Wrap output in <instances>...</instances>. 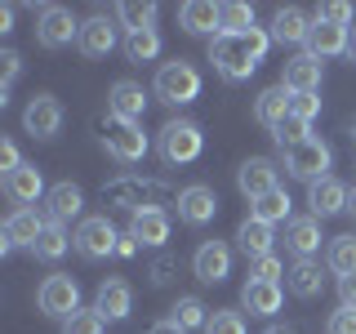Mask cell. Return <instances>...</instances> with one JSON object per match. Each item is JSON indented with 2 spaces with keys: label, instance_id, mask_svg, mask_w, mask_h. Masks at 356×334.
I'll list each match as a JSON object with an SVG mask.
<instances>
[{
  "label": "cell",
  "instance_id": "cell-1",
  "mask_svg": "<svg viewBox=\"0 0 356 334\" xmlns=\"http://www.w3.org/2000/svg\"><path fill=\"white\" fill-rule=\"evenodd\" d=\"M267 45H272V36H267L263 27L245 31V36H214L209 40V63H214V72L222 81L241 85V81H250V76L259 72Z\"/></svg>",
  "mask_w": 356,
  "mask_h": 334
},
{
  "label": "cell",
  "instance_id": "cell-2",
  "mask_svg": "<svg viewBox=\"0 0 356 334\" xmlns=\"http://www.w3.org/2000/svg\"><path fill=\"white\" fill-rule=\"evenodd\" d=\"M103 200L111 209H129L143 214V209H165V205H178V187H170L165 178H143V174H120L103 187Z\"/></svg>",
  "mask_w": 356,
  "mask_h": 334
},
{
  "label": "cell",
  "instance_id": "cell-3",
  "mask_svg": "<svg viewBox=\"0 0 356 334\" xmlns=\"http://www.w3.org/2000/svg\"><path fill=\"white\" fill-rule=\"evenodd\" d=\"M94 134H98V143L107 148V156H116L120 165L143 161V156H147V148H152L138 120H120V116H111V111L94 120Z\"/></svg>",
  "mask_w": 356,
  "mask_h": 334
},
{
  "label": "cell",
  "instance_id": "cell-4",
  "mask_svg": "<svg viewBox=\"0 0 356 334\" xmlns=\"http://www.w3.org/2000/svg\"><path fill=\"white\" fill-rule=\"evenodd\" d=\"M156 98L170 107H187L200 98V72L187 58H174V63H161L156 72Z\"/></svg>",
  "mask_w": 356,
  "mask_h": 334
},
{
  "label": "cell",
  "instance_id": "cell-5",
  "mask_svg": "<svg viewBox=\"0 0 356 334\" xmlns=\"http://www.w3.org/2000/svg\"><path fill=\"white\" fill-rule=\"evenodd\" d=\"M36 308L44 317H58V321H67L72 312H81V285H76V276H67V272L44 276L40 289H36Z\"/></svg>",
  "mask_w": 356,
  "mask_h": 334
},
{
  "label": "cell",
  "instance_id": "cell-6",
  "mask_svg": "<svg viewBox=\"0 0 356 334\" xmlns=\"http://www.w3.org/2000/svg\"><path fill=\"white\" fill-rule=\"evenodd\" d=\"M72 241H76V254H81V259L98 263V259H111V254H116L120 232L107 223V214H94V218H81V228L72 232Z\"/></svg>",
  "mask_w": 356,
  "mask_h": 334
},
{
  "label": "cell",
  "instance_id": "cell-7",
  "mask_svg": "<svg viewBox=\"0 0 356 334\" xmlns=\"http://www.w3.org/2000/svg\"><path fill=\"white\" fill-rule=\"evenodd\" d=\"M200 152H205V134H200V125H192V120H170V125L161 129L165 165H192Z\"/></svg>",
  "mask_w": 356,
  "mask_h": 334
},
{
  "label": "cell",
  "instance_id": "cell-8",
  "mask_svg": "<svg viewBox=\"0 0 356 334\" xmlns=\"http://www.w3.org/2000/svg\"><path fill=\"white\" fill-rule=\"evenodd\" d=\"M330 161H334V152L325 148L321 138H307V143H298V148H289L285 152V170L294 174V178H303V183H321V178H330Z\"/></svg>",
  "mask_w": 356,
  "mask_h": 334
},
{
  "label": "cell",
  "instance_id": "cell-9",
  "mask_svg": "<svg viewBox=\"0 0 356 334\" xmlns=\"http://www.w3.org/2000/svg\"><path fill=\"white\" fill-rule=\"evenodd\" d=\"M36 40L44 45V49H63V45L81 40V22L72 18V9L63 5H44L40 18H36Z\"/></svg>",
  "mask_w": 356,
  "mask_h": 334
},
{
  "label": "cell",
  "instance_id": "cell-10",
  "mask_svg": "<svg viewBox=\"0 0 356 334\" xmlns=\"http://www.w3.org/2000/svg\"><path fill=\"white\" fill-rule=\"evenodd\" d=\"M178 218L187 223V228H205V223H214L218 218V192L214 187H205V183H192V187H183L178 192Z\"/></svg>",
  "mask_w": 356,
  "mask_h": 334
},
{
  "label": "cell",
  "instance_id": "cell-11",
  "mask_svg": "<svg viewBox=\"0 0 356 334\" xmlns=\"http://www.w3.org/2000/svg\"><path fill=\"white\" fill-rule=\"evenodd\" d=\"M22 129L31 138H54L63 129V103L54 94H36L27 107H22Z\"/></svg>",
  "mask_w": 356,
  "mask_h": 334
},
{
  "label": "cell",
  "instance_id": "cell-12",
  "mask_svg": "<svg viewBox=\"0 0 356 334\" xmlns=\"http://www.w3.org/2000/svg\"><path fill=\"white\" fill-rule=\"evenodd\" d=\"M192 272L200 285H222L232 276V250L227 241H200L196 259H192Z\"/></svg>",
  "mask_w": 356,
  "mask_h": 334
},
{
  "label": "cell",
  "instance_id": "cell-13",
  "mask_svg": "<svg viewBox=\"0 0 356 334\" xmlns=\"http://www.w3.org/2000/svg\"><path fill=\"white\" fill-rule=\"evenodd\" d=\"M81 54L85 58H107L111 49L120 45V22H111L107 14H94V18H85L81 22Z\"/></svg>",
  "mask_w": 356,
  "mask_h": 334
},
{
  "label": "cell",
  "instance_id": "cell-14",
  "mask_svg": "<svg viewBox=\"0 0 356 334\" xmlns=\"http://www.w3.org/2000/svg\"><path fill=\"white\" fill-rule=\"evenodd\" d=\"M5 196L14 200L18 209H31L40 196H49V187H44V174L36 170V165H27V161H22L14 174H5Z\"/></svg>",
  "mask_w": 356,
  "mask_h": 334
},
{
  "label": "cell",
  "instance_id": "cell-15",
  "mask_svg": "<svg viewBox=\"0 0 356 334\" xmlns=\"http://www.w3.org/2000/svg\"><path fill=\"white\" fill-rule=\"evenodd\" d=\"M81 209H85V192L72 183V178H63V183H54L49 187V196H44V218L49 223H72V218H81Z\"/></svg>",
  "mask_w": 356,
  "mask_h": 334
},
{
  "label": "cell",
  "instance_id": "cell-16",
  "mask_svg": "<svg viewBox=\"0 0 356 334\" xmlns=\"http://www.w3.org/2000/svg\"><path fill=\"white\" fill-rule=\"evenodd\" d=\"M348 40H352V27L312 18V31H307V54L312 58H339V54H348Z\"/></svg>",
  "mask_w": 356,
  "mask_h": 334
},
{
  "label": "cell",
  "instance_id": "cell-17",
  "mask_svg": "<svg viewBox=\"0 0 356 334\" xmlns=\"http://www.w3.org/2000/svg\"><path fill=\"white\" fill-rule=\"evenodd\" d=\"M236 187H241V196H250V200H259L267 192H276V165L267 161V156H250V161L236 170Z\"/></svg>",
  "mask_w": 356,
  "mask_h": 334
},
{
  "label": "cell",
  "instance_id": "cell-18",
  "mask_svg": "<svg viewBox=\"0 0 356 334\" xmlns=\"http://www.w3.org/2000/svg\"><path fill=\"white\" fill-rule=\"evenodd\" d=\"M107 111L120 120H143V111H147V89L138 81H116L107 89Z\"/></svg>",
  "mask_w": 356,
  "mask_h": 334
},
{
  "label": "cell",
  "instance_id": "cell-19",
  "mask_svg": "<svg viewBox=\"0 0 356 334\" xmlns=\"http://www.w3.org/2000/svg\"><path fill=\"white\" fill-rule=\"evenodd\" d=\"M281 85L289 94H321V58H312V54H294V58L285 63V76Z\"/></svg>",
  "mask_w": 356,
  "mask_h": 334
},
{
  "label": "cell",
  "instance_id": "cell-20",
  "mask_svg": "<svg viewBox=\"0 0 356 334\" xmlns=\"http://www.w3.org/2000/svg\"><path fill=\"white\" fill-rule=\"evenodd\" d=\"M94 308L103 312L107 321H125L129 312H134V289H129V281H120V276H107V281L98 285V294H94Z\"/></svg>",
  "mask_w": 356,
  "mask_h": 334
},
{
  "label": "cell",
  "instance_id": "cell-21",
  "mask_svg": "<svg viewBox=\"0 0 356 334\" xmlns=\"http://www.w3.org/2000/svg\"><path fill=\"white\" fill-rule=\"evenodd\" d=\"M321 218L307 214V218H289L285 223V250L294 254V259H312V254L321 250Z\"/></svg>",
  "mask_w": 356,
  "mask_h": 334
},
{
  "label": "cell",
  "instance_id": "cell-22",
  "mask_svg": "<svg viewBox=\"0 0 356 334\" xmlns=\"http://www.w3.org/2000/svg\"><path fill=\"white\" fill-rule=\"evenodd\" d=\"M281 303H285V289L276 281H245V289H241V308L250 317H276Z\"/></svg>",
  "mask_w": 356,
  "mask_h": 334
},
{
  "label": "cell",
  "instance_id": "cell-23",
  "mask_svg": "<svg viewBox=\"0 0 356 334\" xmlns=\"http://www.w3.org/2000/svg\"><path fill=\"white\" fill-rule=\"evenodd\" d=\"M348 196H352V187H343L339 178H321V183L307 187V205H312V214H316V218L343 214V209H348Z\"/></svg>",
  "mask_w": 356,
  "mask_h": 334
},
{
  "label": "cell",
  "instance_id": "cell-24",
  "mask_svg": "<svg viewBox=\"0 0 356 334\" xmlns=\"http://www.w3.org/2000/svg\"><path fill=\"white\" fill-rule=\"evenodd\" d=\"M307 31H312L307 14H303V9H294V5H285V9H276V14H272L267 36H272L276 45H307Z\"/></svg>",
  "mask_w": 356,
  "mask_h": 334
},
{
  "label": "cell",
  "instance_id": "cell-25",
  "mask_svg": "<svg viewBox=\"0 0 356 334\" xmlns=\"http://www.w3.org/2000/svg\"><path fill=\"white\" fill-rule=\"evenodd\" d=\"M178 27L192 31V36H218V5H209V0H187V5H178Z\"/></svg>",
  "mask_w": 356,
  "mask_h": 334
},
{
  "label": "cell",
  "instance_id": "cell-26",
  "mask_svg": "<svg viewBox=\"0 0 356 334\" xmlns=\"http://www.w3.org/2000/svg\"><path fill=\"white\" fill-rule=\"evenodd\" d=\"M44 214H36V209H14V214L5 218V237L9 245H22V250H36V241H40V232H44Z\"/></svg>",
  "mask_w": 356,
  "mask_h": 334
},
{
  "label": "cell",
  "instance_id": "cell-27",
  "mask_svg": "<svg viewBox=\"0 0 356 334\" xmlns=\"http://www.w3.org/2000/svg\"><path fill=\"white\" fill-rule=\"evenodd\" d=\"M272 245H276V232L267 228V223H259V218H245L241 228H236V250L250 263L263 259V254H272Z\"/></svg>",
  "mask_w": 356,
  "mask_h": 334
},
{
  "label": "cell",
  "instance_id": "cell-28",
  "mask_svg": "<svg viewBox=\"0 0 356 334\" xmlns=\"http://www.w3.org/2000/svg\"><path fill=\"white\" fill-rule=\"evenodd\" d=\"M285 285H289V294H294V299H316L321 285H325L321 263L316 259H294V263H289V272H285Z\"/></svg>",
  "mask_w": 356,
  "mask_h": 334
},
{
  "label": "cell",
  "instance_id": "cell-29",
  "mask_svg": "<svg viewBox=\"0 0 356 334\" xmlns=\"http://www.w3.org/2000/svg\"><path fill=\"white\" fill-rule=\"evenodd\" d=\"M129 237L138 245H165L170 241V214H165V209H143V214H134Z\"/></svg>",
  "mask_w": 356,
  "mask_h": 334
},
{
  "label": "cell",
  "instance_id": "cell-30",
  "mask_svg": "<svg viewBox=\"0 0 356 334\" xmlns=\"http://www.w3.org/2000/svg\"><path fill=\"white\" fill-rule=\"evenodd\" d=\"M285 116H289V89L285 85H272V89H263V94L254 98V120H259V125L276 129Z\"/></svg>",
  "mask_w": 356,
  "mask_h": 334
},
{
  "label": "cell",
  "instance_id": "cell-31",
  "mask_svg": "<svg viewBox=\"0 0 356 334\" xmlns=\"http://www.w3.org/2000/svg\"><path fill=\"white\" fill-rule=\"evenodd\" d=\"M289 192L285 187H276V192H267V196H259V200H250V218H259V223H267V228H276V223H289Z\"/></svg>",
  "mask_w": 356,
  "mask_h": 334
},
{
  "label": "cell",
  "instance_id": "cell-32",
  "mask_svg": "<svg viewBox=\"0 0 356 334\" xmlns=\"http://www.w3.org/2000/svg\"><path fill=\"white\" fill-rule=\"evenodd\" d=\"M170 321H174V326L183 330V334H192V330L205 334V326H209V308L200 303L196 294H183V299H178V303L170 308Z\"/></svg>",
  "mask_w": 356,
  "mask_h": 334
},
{
  "label": "cell",
  "instance_id": "cell-33",
  "mask_svg": "<svg viewBox=\"0 0 356 334\" xmlns=\"http://www.w3.org/2000/svg\"><path fill=\"white\" fill-rule=\"evenodd\" d=\"M245 31H254V5L245 0L218 5V36H245Z\"/></svg>",
  "mask_w": 356,
  "mask_h": 334
},
{
  "label": "cell",
  "instance_id": "cell-34",
  "mask_svg": "<svg viewBox=\"0 0 356 334\" xmlns=\"http://www.w3.org/2000/svg\"><path fill=\"white\" fill-rule=\"evenodd\" d=\"M72 245H76V241L67 237L63 223H44V232H40V241H36V250H31V254H36V259H44V263H58L63 254L72 250Z\"/></svg>",
  "mask_w": 356,
  "mask_h": 334
},
{
  "label": "cell",
  "instance_id": "cell-35",
  "mask_svg": "<svg viewBox=\"0 0 356 334\" xmlns=\"http://www.w3.org/2000/svg\"><path fill=\"white\" fill-rule=\"evenodd\" d=\"M325 267L334 276H352L356 272V237H334L325 250Z\"/></svg>",
  "mask_w": 356,
  "mask_h": 334
},
{
  "label": "cell",
  "instance_id": "cell-36",
  "mask_svg": "<svg viewBox=\"0 0 356 334\" xmlns=\"http://www.w3.org/2000/svg\"><path fill=\"white\" fill-rule=\"evenodd\" d=\"M125 54H129V63H152L156 54H161V31H156V27L129 31V36H125Z\"/></svg>",
  "mask_w": 356,
  "mask_h": 334
},
{
  "label": "cell",
  "instance_id": "cell-37",
  "mask_svg": "<svg viewBox=\"0 0 356 334\" xmlns=\"http://www.w3.org/2000/svg\"><path fill=\"white\" fill-rule=\"evenodd\" d=\"M116 22L125 27V36L129 31H143L156 22V5H147V0H125V5H116Z\"/></svg>",
  "mask_w": 356,
  "mask_h": 334
},
{
  "label": "cell",
  "instance_id": "cell-38",
  "mask_svg": "<svg viewBox=\"0 0 356 334\" xmlns=\"http://www.w3.org/2000/svg\"><path fill=\"white\" fill-rule=\"evenodd\" d=\"M272 138H276V148H281V152H289V148H298V143L312 138V125H307V120H298V116H285L281 125L272 129Z\"/></svg>",
  "mask_w": 356,
  "mask_h": 334
},
{
  "label": "cell",
  "instance_id": "cell-39",
  "mask_svg": "<svg viewBox=\"0 0 356 334\" xmlns=\"http://www.w3.org/2000/svg\"><path fill=\"white\" fill-rule=\"evenodd\" d=\"M103 330H107V317L98 308H81L63 321V334H103Z\"/></svg>",
  "mask_w": 356,
  "mask_h": 334
},
{
  "label": "cell",
  "instance_id": "cell-40",
  "mask_svg": "<svg viewBox=\"0 0 356 334\" xmlns=\"http://www.w3.org/2000/svg\"><path fill=\"white\" fill-rule=\"evenodd\" d=\"M205 334H250V326H245V317H241V312L218 308V312H209V326H205Z\"/></svg>",
  "mask_w": 356,
  "mask_h": 334
},
{
  "label": "cell",
  "instance_id": "cell-41",
  "mask_svg": "<svg viewBox=\"0 0 356 334\" xmlns=\"http://www.w3.org/2000/svg\"><path fill=\"white\" fill-rule=\"evenodd\" d=\"M285 272H289V267L276 259V254H263V259H254V263H250V281H276V285H281V276H285Z\"/></svg>",
  "mask_w": 356,
  "mask_h": 334
},
{
  "label": "cell",
  "instance_id": "cell-42",
  "mask_svg": "<svg viewBox=\"0 0 356 334\" xmlns=\"http://www.w3.org/2000/svg\"><path fill=\"white\" fill-rule=\"evenodd\" d=\"M316 111H321V94H289V116H298V120H316Z\"/></svg>",
  "mask_w": 356,
  "mask_h": 334
},
{
  "label": "cell",
  "instance_id": "cell-43",
  "mask_svg": "<svg viewBox=\"0 0 356 334\" xmlns=\"http://www.w3.org/2000/svg\"><path fill=\"white\" fill-rule=\"evenodd\" d=\"M325 334H356V308L339 303V312H330L325 321Z\"/></svg>",
  "mask_w": 356,
  "mask_h": 334
},
{
  "label": "cell",
  "instance_id": "cell-44",
  "mask_svg": "<svg viewBox=\"0 0 356 334\" xmlns=\"http://www.w3.org/2000/svg\"><path fill=\"white\" fill-rule=\"evenodd\" d=\"M316 18H321V22H339V27H352L356 9H352V5H343V0H330V5H321V9H316Z\"/></svg>",
  "mask_w": 356,
  "mask_h": 334
},
{
  "label": "cell",
  "instance_id": "cell-45",
  "mask_svg": "<svg viewBox=\"0 0 356 334\" xmlns=\"http://www.w3.org/2000/svg\"><path fill=\"white\" fill-rule=\"evenodd\" d=\"M18 72H22V58L14 49H5V54H0V89H5V94H9V85L18 81Z\"/></svg>",
  "mask_w": 356,
  "mask_h": 334
},
{
  "label": "cell",
  "instance_id": "cell-46",
  "mask_svg": "<svg viewBox=\"0 0 356 334\" xmlns=\"http://www.w3.org/2000/svg\"><path fill=\"white\" fill-rule=\"evenodd\" d=\"M174 272H178V263L170 259V254H165V259H156V263H152V272H147V276H152V285H170V281H174Z\"/></svg>",
  "mask_w": 356,
  "mask_h": 334
},
{
  "label": "cell",
  "instance_id": "cell-47",
  "mask_svg": "<svg viewBox=\"0 0 356 334\" xmlns=\"http://www.w3.org/2000/svg\"><path fill=\"white\" fill-rule=\"evenodd\" d=\"M18 165H22V156H18V148H14V143H0V170H5V174H14L18 170Z\"/></svg>",
  "mask_w": 356,
  "mask_h": 334
},
{
  "label": "cell",
  "instance_id": "cell-48",
  "mask_svg": "<svg viewBox=\"0 0 356 334\" xmlns=\"http://www.w3.org/2000/svg\"><path fill=\"white\" fill-rule=\"evenodd\" d=\"M339 299H343L348 308H356V272H352V276H339Z\"/></svg>",
  "mask_w": 356,
  "mask_h": 334
},
{
  "label": "cell",
  "instance_id": "cell-49",
  "mask_svg": "<svg viewBox=\"0 0 356 334\" xmlns=\"http://www.w3.org/2000/svg\"><path fill=\"white\" fill-rule=\"evenodd\" d=\"M134 254H138V241L125 232V237H120V245H116V259H134Z\"/></svg>",
  "mask_w": 356,
  "mask_h": 334
},
{
  "label": "cell",
  "instance_id": "cell-50",
  "mask_svg": "<svg viewBox=\"0 0 356 334\" xmlns=\"http://www.w3.org/2000/svg\"><path fill=\"white\" fill-rule=\"evenodd\" d=\"M0 31H14V5H0Z\"/></svg>",
  "mask_w": 356,
  "mask_h": 334
},
{
  "label": "cell",
  "instance_id": "cell-51",
  "mask_svg": "<svg viewBox=\"0 0 356 334\" xmlns=\"http://www.w3.org/2000/svg\"><path fill=\"white\" fill-rule=\"evenodd\" d=\"M147 334H183V330H178V326H174V321H170V317H165V321H156V326H152Z\"/></svg>",
  "mask_w": 356,
  "mask_h": 334
},
{
  "label": "cell",
  "instance_id": "cell-52",
  "mask_svg": "<svg viewBox=\"0 0 356 334\" xmlns=\"http://www.w3.org/2000/svg\"><path fill=\"white\" fill-rule=\"evenodd\" d=\"M348 58L356 63V27H352V40H348Z\"/></svg>",
  "mask_w": 356,
  "mask_h": 334
},
{
  "label": "cell",
  "instance_id": "cell-53",
  "mask_svg": "<svg viewBox=\"0 0 356 334\" xmlns=\"http://www.w3.org/2000/svg\"><path fill=\"white\" fill-rule=\"evenodd\" d=\"M348 214L356 218V187H352V196H348Z\"/></svg>",
  "mask_w": 356,
  "mask_h": 334
},
{
  "label": "cell",
  "instance_id": "cell-54",
  "mask_svg": "<svg viewBox=\"0 0 356 334\" xmlns=\"http://www.w3.org/2000/svg\"><path fill=\"white\" fill-rule=\"evenodd\" d=\"M267 334H294V330H289V326H272V330H267Z\"/></svg>",
  "mask_w": 356,
  "mask_h": 334
},
{
  "label": "cell",
  "instance_id": "cell-55",
  "mask_svg": "<svg viewBox=\"0 0 356 334\" xmlns=\"http://www.w3.org/2000/svg\"><path fill=\"white\" fill-rule=\"evenodd\" d=\"M352 134H356V120H352Z\"/></svg>",
  "mask_w": 356,
  "mask_h": 334
}]
</instances>
